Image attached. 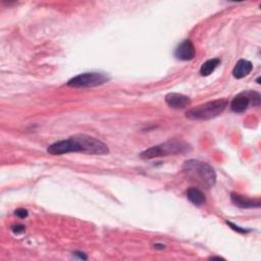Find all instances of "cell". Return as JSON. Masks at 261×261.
Here are the masks:
<instances>
[{
    "label": "cell",
    "instance_id": "9",
    "mask_svg": "<svg viewBox=\"0 0 261 261\" xmlns=\"http://www.w3.org/2000/svg\"><path fill=\"white\" fill-rule=\"evenodd\" d=\"M231 200L237 207L248 209V208H258L260 207V200L259 199H251L248 197H245L243 195H240L237 193L231 194Z\"/></svg>",
    "mask_w": 261,
    "mask_h": 261
},
{
    "label": "cell",
    "instance_id": "17",
    "mask_svg": "<svg viewBox=\"0 0 261 261\" xmlns=\"http://www.w3.org/2000/svg\"><path fill=\"white\" fill-rule=\"evenodd\" d=\"M166 246L164 244H154V248L156 249H164Z\"/></svg>",
    "mask_w": 261,
    "mask_h": 261
},
{
    "label": "cell",
    "instance_id": "4",
    "mask_svg": "<svg viewBox=\"0 0 261 261\" xmlns=\"http://www.w3.org/2000/svg\"><path fill=\"white\" fill-rule=\"evenodd\" d=\"M228 104L229 101L227 99H216L190 109L186 113V116L192 120H209L222 114Z\"/></svg>",
    "mask_w": 261,
    "mask_h": 261
},
{
    "label": "cell",
    "instance_id": "15",
    "mask_svg": "<svg viewBox=\"0 0 261 261\" xmlns=\"http://www.w3.org/2000/svg\"><path fill=\"white\" fill-rule=\"evenodd\" d=\"M28 211L24 208H18L15 210V215L18 216L19 218H26L28 216Z\"/></svg>",
    "mask_w": 261,
    "mask_h": 261
},
{
    "label": "cell",
    "instance_id": "12",
    "mask_svg": "<svg viewBox=\"0 0 261 261\" xmlns=\"http://www.w3.org/2000/svg\"><path fill=\"white\" fill-rule=\"evenodd\" d=\"M219 64H220L219 58H212V59L207 60V62H205L201 66V69H200V74H201V76L203 77H207L211 75L215 71V69L219 66Z\"/></svg>",
    "mask_w": 261,
    "mask_h": 261
},
{
    "label": "cell",
    "instance_id": "16",
    "mask_svg": "<svg viewBox=\"0 0 261 261\" xmlns=\"http://www.w3.org/2000/svg\"><path fill=\"white\" fill-rule=\"evenodd\" d=\"M74 254L77 256V257H79L80 259H83V260H86L88 257H87V255H85L83 252H80V251H76V252H74Z\"/></svg>",
    "mask_w": 261,
    "mask_h": 261
},
{
    "label": "cell",
    "instance_id": "10",
    "mask_svg": "<svg viewBox=\"0 0 261 261\" xmlns=\"http://www.w3.org/2000/svg\"><path fill=\"white\" fill-rule=\"evenodd\" d=\"M253 70V65L249 60L240 59L233 70V76L236 79H243Z\"/></svg>",
    "mask_w": 261,
    "mask_h": 261
},
{
    "label": "cell",
    "instance_id": "11",
    "mask_svg": "<svg viewBox=\"0 0 261 261\" xmlns=\"http://www.w3.org/2000/svg\"><path fill=\"white\" fill-rule=\"evenodd\" d=\"M187 198L191 203L196 206H202L206 202L205 194L195 187H191L187 190Z\"/></svg>",
    "mask_w": 261,
    "mask_h": 261
},
{
    "label": "cell",
    "instance_id": "7",
    "mask_svg": "<svg viewBox=\"0 0 261 261\" xmlns=\"http://www.w3.org/2000/svg\"><path fill=\"white\" fill-rule=\"evenodd\" d=\"M196 55V49L194 44L192 43L191 40L187 39L178 44V46L175 48L174 56L178 60H183V62H189V60L194 59Z\"/></svg>",
    "mask_w": 261,
    "mask_h": 261
},
{
    "label": "cell",
    "instance_id": "2",
    "mask_svg": "<svg viewBox=\"0 0 261 261\" xmlns=\"http://www.w3.org/2000/svg\"><path fill=\"white\" fill-rule=\"evenodd\" d=\"M184 173L195 182L207 188H211L216 182V174L214 169L203 162L190 159L184 164Z\"/></svg>",
    "mask_w": 261,
    "mask_h": 261
},
{
    "label": "cell",
    "instance_id": "14",
    "mask_svg": "<svg viewBox=\"0 0 261 261\" xmlns=\"http://www.w3.org/2000/svg\"><path fill=\"white\" fill-rule=\"evenodd\" d=\"M227 224H228L234 231H236V232H238V233L246 234V233L249 232V230H246V229H243V228H240V227H238V226H236V225H234V224H232V223H230V222H227Z\"/></svg>",
    "mask_w": 261,
    "mask_h": 261
},
{
    "label": "cell",
    "instance_id": "3",
    "mask_svg": "<svg viewBox=\"0 0 261 261\" xmlns=\"http://www.w3.org/2000/svg\"><path fill=\"white\" fill-rule=\"evenodd\" d=\"M192 150L190 144H188L182 140L171 139L169 141L162 143L159 145L153 146L149 149L144 150L140 153V157L143 159H153L158 157H164L169 155H175V154H184Z\"/></svg>",
    "mask_w": 261,
    "mask_h": 261
},
{
    "label": "cell",
    "instance_id": "18",
    "mask_svg": "<svg viewBox=\"0 0 261 261\" xmlns=\"http://www.w3.org/2000/svg\"><path fill=\"white\" fill-rule=\"evenodd\" d=\"M210 259H224V258L220 257V256H212V257H210Z\"/></svg>",
    "mask_w": 261,
    "mask_h": 261
},
{
    "label": "cell",
    "instance_id": "5",
    "mask_svg": "<svg viewBox=\"0 0 261 261\" xmlns=\"http://www.w3.org/2000/svg\"><path fill=\"white\" fill-rule=\"evenodd\" d=\"M109 81V77L103 73H84L78 75L71 80L67 85L72 88H92L103 85Z\"/></svg>",
    "mask_w": 261,
    "mask_h": 261
},
{
    "label": "cell",
    "instance_id": "8",
    "mask_svg": "<svg viewBox=\"0 0 261 261\" xmlns=\"http://www.w3.org/2000/svg\"><path fill=\"white\" fill-rule=\"evenodd\" d=\"M167 104L174 109H183L191 104V99L179 93H169L166 96Z\"/></svg>",
    "mask_w": 261,
    "mask_h": 261
},
{
    "label": "cell",
    "instance_id": "13",
    "mask_svg": "<svg viewBox=\"0 0 261 261\" xmlns=\"http://www.w3.org/2000/svg\"><path fill=\"white\" fill-rule=\"evenodd\" d=\"M11 231L15 235H21L26 231V227L23 225H14L11 227Z\"/></svg>",
    "mask_w": 261,
    "mask_h": 261
},
{
    "label": "cell",
    "instance_id": "1",
    "mask_svg": "<svg viewBox=\"0 0 261 261\" xmlns=\"http://www.w3.org/2000/svg\"><path fill=\"white\" fill-rule=\"evenodd\" d=\"M52 155H62L72 152L92 155H105L109 153L108 146L100 140L88 135H75L67 140L55 142L47 148Z\"/></svg>",
    "mask_w": 261,
    "mask_h": 261
},
{
    "label": "cell",
    "instance_id": "6",
    "mask_svg": "<svg viewBox=\"0 0 261 261\" xmlns=\"http://www.w3.org/2000/svg\"><path fill=\"white\" fill-rule=\"evenodd\" d=\"M250 104L258 106L260 104V95L257 92L246 91L235 96L231 102V108L234 112L242 113L249 107Z\"/></svg>",
    "mask_w": 261,
    "mask_h": 261
}]
</instances>
